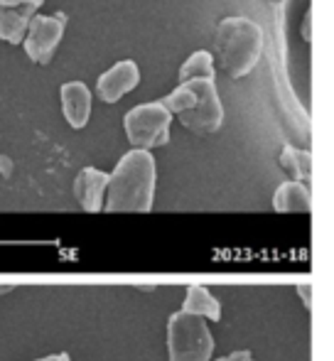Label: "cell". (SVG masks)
<instances>
[{"label":"cell","mask_w":334,"mask_h":361,"mask_svg":"<svg viewBox=\"0 0 334 361\" xmlns=\"http://www.w3.org/2000/svg\"><path fill=\"white\" fill-rule=\"evenodd\" d=\"M155 202V160L148 150H130L109 175L104 209L111 214L135 212L145 214Z\"/></svg>","instance_id":"obj_1"},{"label":"cell","mask_w":334,"mask_h":361,"mask_svg":"<svg viewBox=\"0 0 334 361\" xmlns=\"http://www.w3.org/2000/svg\"><path fill=\"white\" fill-rule=\"evenodd\" d=\"M160 104L177 116L187 130L197 135H211L224 123V106L216 94L214 81L194 79L177 86L172 94H167Z\"/></svg>","instance_id":"obj_2"},{"label":"cell","mask_w":334,"mask_h":361,"mask_svg":"<svg viewBox=\"0 0 334 361\" xmlns=\"http://www.w3.org/2000/svg\"><path fill=\"white\" fill-rule=\"evenodd\" d=\"M216 59L231 79L251 74L263 54V30L251 18H226L216 27Z\"/></svg>","instance_id":"obj_3"},{"label":"cell","mask_w":334,"mask_h":361,"mask_svg":"<svg viewBox=\"0 0 334 361\" xmlns=\"http://www.w3.org/2000/svg\"><path fill=\"white\" fill-rule=\"evenodd\" d=\"M214 334L206 319L177 310L167 319V357L170 361H211Z\"/></svg>","instance_id":"obj_4"},{"label":"cell","mask_w":334,"mask_h":361,"mask_svg":"<svg viewBox=\"0 0 334 361\" xmlns=\"http://www.w3.org/2000/svg\"><path fill=\"white\" fill-rule=\"evenodd\" d=\"M170 111L160 101L135 106L123 118V128L135 150H150V147L165 145L170 140Z\"/></svg>","instance_id":"obj_5"},{"label":"cell","mask_w":334,"mask_h":361,"mask_svg":"<svg viewBox=\"0 0 334 361\" xmlns=\"http://www.w3.org/2000/svg\"><path fill=\"white\" fill-rule=\"evenodd\" d=\"M64 27H67V15L64 13L35 15L23 39L25 54H27L35 64H47L49 59H52L57 44L62 42Z\"/></svg>","instance_id":"obj_6"},{"label":"cell","mask_w":334,"mask_h":361,"mask_svg":"<svg viewBox=\"0 0 334 361\" xmlns=\"http://www.w3.org/2000/svg\"><path fill=\"white\" fill-rule=\"evenodd\" d=\"M140 81V69L135 62L130 59H123V62L113 64L109 72H104L99 76V99L104 104H116L118 99H123L128 91H133Z\"/></svg>","instance_id":"obj_7"},{"label":"cell","mask_w":334,"mask_h":361,"mask_svg":"<svg viewBox=\"0 0 334 361\" xmlns=\"http://www.w3.org/2000/svg\"><path fill=\"white\" fill-rule=\"evenodd\" d=\"M106 185H109V175L99 167H84L74 180V197H77L79 207L84 212H104L106 202Z\"/></svg>","instance_id":"obj_8"},{"label":"cell","mask_w":334,"mask_h":361,"mask_svg":"<svg viewBox=\"0 0 334 361\" xmlns=\"http://www.w3.org/2000/svg\"><path fill=\"white\" fill-rule=\"evenodd\" d=\"M62 114L72 128H84L91 116V91L84 81L62 84Z\"/></svg>","instance_id":"obj_9"},{"label":"cell","mask_w":334,"mask_h":361,"mask_svg":"<svg viewBox=\"0 0 334 361\" xmlns=\"http://www.w3.org/2000/svg\"><path fill=\"white\" fill-rule=\"evenodd\" d=\"M273 209L278 214H310L312 209V192L310 185L302 182H283L273 195Z\"/></svg>","instance_id":"obj_10"},{"label":"cell","mask_w":334,"mask_h":361,"mask_svg":"<svg viewBox=\"0 0 334 361\" xmlns=\"http://www.w3.org/2000/svg\"><path fill=\"white\" fill-rule=\"evenodd\" d=\"M37 15L35 5H18V8H0V39L8 44H23L30 23Z\"/></svg>","instance_id":"obj_11"},{"label":"cell","mask_w":334,"mask_h":361,"mask_svg":"<svg viewBox=\"0 0 334 361\" xmlns=\"http://www.w3.org/2000/svg\"><path fill=\"white\" fill-rule=\"evenodd\" d=\"M182 312L194 314V317L209 319V322H219L221 319V300L211 295L209 288L204 286H190L182 300Z\"/></svg>","instance_id":"obj_12"},{"label":"cell","mask_w":334,"mask_h":361,"mask_svg":"<svg viewBox=\"0 0 334 361\" xmlns=\"http://www.w3.org/2000/svg\"><path fill=\"white\" fill-rule=\"evenodd\" d=\"M280 167L292 177V182H302L307 185L312 177V155L310 150H302V147L285 145L280 152Z\"/></svg>","instance_id":"obj_13"},{"label":"cell","mask_w":334,"mask_h":361,"mask_svg":"<svg viewBox=\"0 0 334 361\" xmlns=\"http://www.w3.org/2000/svg\"><path fill=\"white\" fill-rule=\"evenodd\" d=\"M177 79H180V84H185V81H194V79L214 81V59H211V54L204 52V49L194 52L180 67V74H177Z\"/></svg>","instance_id":"obj_14"},{"label":"cell","mask_w":334,"mask_h":361,"mask_svg":"<svg viewBox=\"0 0 334 361\" xmlns=\"http://www.w3.org/2000/svg\"><path fill=\"white\" fill-rule=\"evenodd\" d=\"M216 361H256V359H253V354L249 352V349H236V352L226 354V357H221Z\"/></svg>","instance_id":"obj_15"},{"label":"cell","mask_w":334,"mask_h":361,"mask_svg":"<svg viewBox=\"0 0 334 361\" xmlns=\"http://www.w3.org/2000/svg\"><path fill=\"white\" fill-rule=\"evenodd\" d=\"M297 295H300V298H302V302H305V307L310 310V307H312V283H310V281L300 283V286H297Z\"/></svg>","instance_id":"obj_16"},{"label":"cell","mask_w":334,"mask_h":361,"mask_svg":"<svg viewBox=\"0 0 334 361\" xmlns=\"http://www.w3.org/2000/svg\"><path fill=\"white\" fill-rule=\"evenodd\" d=\"M10 172H13V162H10V157L0 155V175L10 177Z\"/></svg>","instance_id":"obj_17"},{"label":"cell","mask_w":334,"mask_h":361,"mask_svg":"<svg viewBox=\"0 0 334 361\" xmlns=\"http://www.w3.org/2000/svg\"><path fill=\"white\" fill-rule=\"evenodd\" d=\"M35 361H72V357H69V354H49V357L35 359Z\"/></svg>","instance_id":"obj_18"},{"label":"cell","mask_w":334,"mask_h":361,"mask_svg":"<svg viewBox=\"0 0 334 361\" xmlns=\"http://www.w3.org/2000/svg\"><path fill=\"white\" fill-rule=\"evenodd\" d=\"M268 3H271V5H276V8H283V5H285L287 0H268Z\"/></svg>","instance_id":"obj_19"},{"label":"cell","mask_w":334,"mask_h":361,"mask_svg":"<svg viewBox=\"0 0 334 361\" xmlns=\"http://www.w3.org/2000/svg\"><path fill=\"white\" fill-rule=\"evenodd\" d=\"M10 290H13L10 286H8V288H5V286H0V293H10Z\"/></svg>","instance_id":"obj_20"}]
</instances>
